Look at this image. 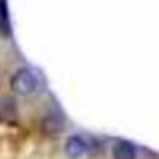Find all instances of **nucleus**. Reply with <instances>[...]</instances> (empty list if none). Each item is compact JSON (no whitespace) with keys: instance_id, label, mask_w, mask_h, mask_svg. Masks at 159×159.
Segmentation results:
<instances>
[{"instance_id":"obj_3","label":"nucleus","mask_w":159,"mask_h":159,"mask_svg":"<svg viewBox=\"0 0 159 159\" xmlns=\"http://www.w3.org/2000/svg\"><path fill=\"white\" fill-rule=\"evenodd\" d=\"M41 129L46 135H57V133H61L65 129V120L59 115H56V113H48L41 120Z\"/></svg>"},{"instance_id":"obj_4","label":"nucleus","mask_w":159,"mask_h":159,"mask_svg":"<svg viewBox=\"0 0 159 159\" xmlns=\"http://www.w3.org/2000/svg\"><path fill=\"white\" fill-rule=\"evenodd\" d=\"M111 156H113V159H137V148L129 141L120 139L113 144Z\"/></svg>"},{"instance_id":"obj_1","label":"nucleus","mask_w":159,"mask_h":159,"mask_svg":"<svg viewBox=\"0 0 159 159\" xmlns=\"http://www.w3.org/2000/svg\"><path fill=\"white\" fill-rule=\"evenodd\" d=\"M9 85H11L13 94H17V96H30L37 89V76L30 69H19L11 76Z\"/></svg>"},{"instance_id":"obj_2","label":"nucleus","mask_w":159,"mask_h":159,"mask_svg":"<svg viewBox=\"0 0 159 159\" xmlns=\"http://www.w3.org/2000/svg\"><path fill=\"white\" fill-rule=\"evenodd\" d=\"M65 154L69 159H80L89 152V141H85V137L81 135H70L65 141Z\"/></svg>"},{"instance_id":"obj_5","label":"nucleus","mask_w":159,"mask_h":159,"mask_svg":"<svg viewBox=\"0 0 159 159\" xmlns=\"http://www.w3.org/2000/svg\"><path fill=\"white\" fill-rule=\"evenodd\" d=\"M9 34H11V22H9L7 0H0V35L9 37Z\"/></svg>"},{"instance_id":"obj_6","label":"nucleus","mask_w":159,"mask_h":159,"mask_svg":"<svg viewBox=\"0 0 159 159\" xmlns=\"http://www.w3.org/2000/svg\"><path fill=\"white\" fill-rule=\"evenodd\" d=\"M15 113H17V104L13 102V98L2 96L0 98V115L2 117H13Z\"/></svg>"}]
</instances>
